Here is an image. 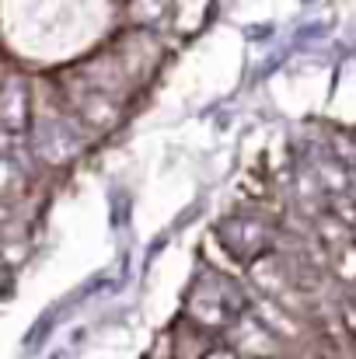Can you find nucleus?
Here are the masks:
<instances>
[{"label": "nucleus", "mask_w": 356, "mask_h": 359, "mask_svg": "<svg viewBox=\"0 0 356 359\" xmlns=\"http://www.w3.org/2000/svg\"><path fill=\"white\" fill-rule=\"evenodd\" d=\"M21 189H25V178H21L18 164L7 154H0V203L11 206V199H18Z\"/></svg>", "instance_id": "nucleus-2"}, {"label": "nucleus", "mask_w": 356, "mask_h": 359, "mask_svg": "<svg viewBox=\"0 0 356 359\" xmlns=\"http://www.w3.org/2000/svg\"><path fill=\"white\" fill-rule=\"evenodd\" d=\"M25 126H28V95H25V84L11 77L0 84V129L18 136Z\"/></svg>", "instance_id": "nucleus-1"}]
</instances>
